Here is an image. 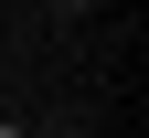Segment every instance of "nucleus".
<instances>
[{
    "instance_id": "f257e3e1",
    "label": "nucleus",
    "mask_w": 149,
    "mask_h": 138,
    "mask_svg": "<svg viewBox=\"0 0 149 138\" xmlns=\"http://www.w3.org/2000/svg\"><path fill=\"white\" fill-rule=\"evenodd\" d=\"M0 138H22V128H0Z\"/></svg>"
}]
</instances>
